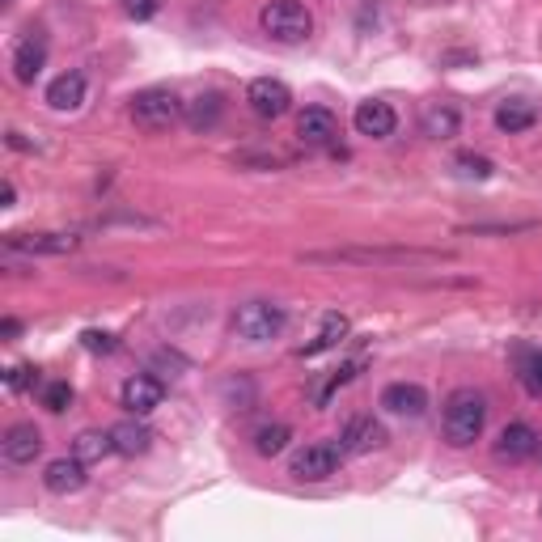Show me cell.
Wrapping results in <instances>:
<instances>
[{
  "mask_svg": "<svg viewBox=\"0 0 542 542\" xmlns=\"http://www.w3.org/2000/svg\"><path fill=\"white\" fill-rule=\"evenodd\" d=\"M310 263H360V267H420L445 263L449 250H415V246H348L331 255H305Z\"/></svg>",
  "mask_w": 542,
  "mask_h": 542,
  "instance_id": "obj_1",
  "label": "cell"
},
{
  "mask_svg": "<svg viewBox=\"0 0 542 542\" xmlns=\"http://www.w3.org/2000/svg\"><path fill=\"white\" fill-rule=\"evenodd\" d=\"M483 424H487V399L475 386H462L445 399V415H441V428H445V441L454 449H466L483 437Z\"/></svg>",
  "mask_w": 542,
  "mask_h": 542,
  "instance_id": "obj_2",
  "label": "cell"
},
{
  "mask_svg": "<svg viewBox=\"0 0 542 542\" xmlns=\"http://www.w3.org/2000/svg\"><path fill=\"white\" fill-rule=\"evenodd\" d=\"M259 26L267 39H276L284 47H297L314 34V13L301 5V0H267L259 13Z\"/></svg>",
  "mask_w": 542,
  "mask_h": 542,
  "instance_id": "obj_3",
  "label": "cell"
},
{
  "mask_svg": "<svg viewBox=\"0 0 542 542\" xmlns=\"http://www.w3.org/2000/svg\"><path fill=\"white\" fill-rule=\"evenodd\" d=\"M183 106L187 102L178 98L174 89L153 85V89H140V94L132 98V119L144 132H166V128H174V123L183 119Z\"/></svg>",
  "mask_w": 542,
  "mask_h": 542,
  "instance_id": "obj_4",
  "label": "cell"
},
{
  "mask_svg": "<svg viewBox=\"0 0 542 542\" xmlns=\"http://www.w3.org/2000/svg\"><path fill=\"white\" fill-rule=\"evenodd\" d=\"M284 322H288V314L276 301H246V305H238V314H233V331L246 343H267L284 331Z\"/></svg>",
  "mask_w": 542,
  "mask_h": 542,
  "instance_id": "obj_5",
  "label": "cell"
},
{
  "mask_svg": "<svg viewBox=\"0 0 542 542\" xmlns=\"http://www.w3.org/2000/svg\"><path fill=\"white\" fill-rule=\"evenodd\" d=\"M339 458H343V449L331 445V441H314V445H305L293 454V462H288V475H293L297 483H322V479H331L339 471Z\"/></svg>",
  "mask_w": 542,
  "mask_h": 542,
  "instance_id": "obj_6",
  "label": "cell"
},
{
  "mask_svg": "<svg viewBox=\"0 0 542 542\" xmlns=\"http://www.w3.org/2000/svg\"><path fill=\"white\" fill-rule=\"evenodd\" d=\"M246 102L259 119H280V115H288V106H293V89L276 77H255L246 85Z\"/></svg>",
  "mask_w": 542,
  "mask_h": 542,
  "instance_id": "obj_7",
  "label": "cell"
},
{
  "mask_svg": "<svg viewBox=\"0 0 542 542\" xmlns=\"http://www.w3.org/2000/svg\"><path fill=\"white\" fill-rule=\"evenodd\" d=\"M161 399H166V382H161V377H153V373H136V377H128V382H123V390H119V403L128 407L132 415L157 411Z\"/></svg>",
  "mask_w": 542,
  "mask_h": 542,
  "instance_id": "obj_8",
  "label": "cell"
},
{
  "mask_svg": "<svg viewBox=\"0 0 542 542\" xmlns=\"http://www.w3.org/2000/svg\"><path fill=\"white\" fill-rule=\"evenodd\" d=\"M382 445H386V428L377 424L373 415H356V420H348L343 432H339V449L343 454H352V458L373 454V449H382Z\"/></svg>",
  "mask_w": 542,
  "mask_h": 542,
  "instance_id": "obj_9",
  "label": "cell"
},
{
  "mask_svg": "<svg viewBox=\"0 0 542 542\" xmlns=\"http://www.w3.org/2000/svg\"><path fill=\"white\" fill-rule=\"evenodd\" d=\"M382 411L403 415V420H420L428 411V390L420 382H390L382 390Z\"/></svg>",
  "mask_w": 542,
  "mask_h": 542,
  "instance_id": "obj_10",
  "label": "cell"
},
{
  "mask_svg": "<svg viewBox=\"0 0 542 542\" xmlns=\"http://www.w3.org/2000/svg\"><path fill=\"white\" fill-rule=\"evenodd\" d=\"M352 123H356V132H360V136L386 140V136H394V128H399V115H394V106H390V102L369 98V102H360V106H356Z\"/></svg>",
  "mask_w": 542,
  "mask_h": 542,
  "instance_id": "obj_11",
  "label": "cell"
},
{
  "mask_svg": "<svg viewBox=\"0 0 542 542\" xmlns=\"http://www.w3.org/2000/svg\"><path fill=\"white\" fill-rule=\"evenodd\" d=\"M0 454H5L9 466H30L43 454V432L34 424H13L5 432V441H0Z\"/></svg>",
  "mask_w": 542,
  "mask_h": 542,
  "instance_id": "obj_12",
  "label": "cell"
},
{
  "mask_svg": "<svg viewBox=\"0 0 542 542\" xmlns=\"http://www.w3.org/2000/svg\"><path fill=\"white\" fill-rule=\"evenodd\" d=\"M43 64H47V39L39 30H30L26 39L13 47V77L22 85H34V77L43 72Z\"/></svg>",
  "mask_w": 542,
  "mask_h": 542,
  "instance_id": "obj_13",
  "label": "cell"
},
{
  "mask_svg": "<svg viewBox=\"0 0 542 542\" xmlns=\"http://www.w3.org/2000/svg\"><path fill=\"white\" fill-rule=\"evenodd\" d=\"M297 136L305 144H314V149H322V144H331L339 136V119L327 111V106H305V111L297 115Z\"/></svg>",
  "mask_w": 542,
  "mask_h": 542,
  "instance_id": "obj_14",
  "label": "cell"
},
{
  "mask_svg": "<svg viewBox=\"0 0 542 542\" xmlns=\"http://www.w3.org/2000/svg\"><path fill=\"white\" fill-rule=\"evenodd\" d=\"M85 466L77 454L72 458H56V462H47V471H43V483H47V492H56V496H72V492H81L85 487Z\"/></svg>",
  "mask_w": 542,
  "mask_h": 542,
  "instance_id": "obj_15",
  "label": "cell"
},
{
  "mask_svg": "<svg viewBox=\"0 0 542 542\" xmlns=\"http://www.w3.org/2000/svg\"><path fill=\"white\" fill-rule=\"evenodd\" d=\"M9 250H26V255H72L77 238L72 233H13Z\"/></svg>",
  "mask_w": 542,
  "mask_h": 542,
  "instance_id": "obj_16",
  "label": "cell"
},
{
  "mask_svg": "<svg viewBox=\"0 0 542 542\" xmlns=\"http://www.w3.org/2000/svg\"><path fill=\"white\" fill-rule=\"evenodd\" d=\"M111 437H115V454L140 458V454H149V445H153V428L144 424V415H132V420L111 428Z\"/></svg>",
  "mask_w": 542,
  "mask_h": 542,
  "instance_id": "obj_17",
  "label": "cell"
},
{
  "mask_svg": "<svg viewBox=\"0 0 542 542\" xmlns=\"http://www.w3.org/2000/svg\"><path fill=\"white\" fill-rule=\"evenodd\" d=\"M538 449V432L530 428V424H509L500 432V441H496V458L500 462H526L530 454Z\"/></svg>",
  "mask_w": 542,
  "mask_h": 542,
  "instance_id": "obj_18",
  "label": "cell"
},
{
  "mask_svg": "<svg viewBox=\"0 0 542 542\" xmlns=\"http://www.w3.org/2000/svg\"><path fill=\"white\" fill-rule=\"evenodd\" d=\"M85 102V72H60L56 81L47 85V106L51 111H77V106Z\"/></svg>",
  "mask_w": 542,
  "mask_h": 542,
  "instance_id": "obj_19",
  "label": "cell"
},
{
  "mask_svg": "<svg viewBox=\"0 0 542 542\" xmlns=\"http://www.w3.org/2000/svg\"><path fill=\"white\" fill-rule=\"evenodd\" d=\"M348 331H352V322H348V314H327L322 318V327H318V335L305 343V348H297V356H318V352H331V348H339L343 339H348Z\"/></svg>",
  "mask_w": 542,
  "mask_h": 542,
  "instance_id": "obj_20",
  "label": "cell"
},
{
  "mask_svg": "<svg viewBox=\"0 0 542 542\" xmlns=\"http://www.w3.org/2000/svg\"><path fill=\"white\" fill-rule=\"evenodd\" d=\"M221 111H225L221 94H195V98L183 106V119H187V128L208 132V128H216V123H221Z\"/></svg>",
  "mask_w": 542,
  "mask_h": 542,
  "instance_id": "obj_21",
  "label": "cell"
},
{
  "mask_svg": "<svg viewBox=\"0 0 542 542\" xmlns=\"http://www.w3.org/2000/svg\"><path fill=\"white\" fill-rule=\"evenodd\" d=\"M534 119H538V111H534V102H526V98H509V102L496 106V128L509 132V136L534 128Z\"/></svg>",
  "mask_w": 542,
  "mask_h": 542,
  "instance_id": "obj_22",
  "label": "cell"
},
{
  "mask_svg": "<svg viewBox=\"0 0 542 542\" xmlns=\"http://www.w3.org/2000/svg\"><path fill=\"white\" fill-rule=\"evenodd\" d=\"M420 128H424V136H432V140H449V136H458V111H454L449 102H432V106H424Z\"/></svg>",
  "mask_w": 542,
  "mask_h": 542,
  "instance_id": "obj_23",
  "label": "cell"
},
{
  "mask_svg": "<svg viewBox=\"0 0 542 542\" xmlns=\"http://www.w3.org/2000/svg\"><path fill=\"white\" fill-rule=\"evenodd\" d=\"M72 454L81 462H102L106 454H115V437L102 428H85V432H77V441H72Z\"/></svg>",
  "mask_w": 542,
  "mask_h": 542,
  "instance_id": "obj_24",
  "label": "cell"
},
{
  "mask_svg": "<svg viewBox=\"0 0 542 542\" xmlns=\"http://www.w3.org/2000/svg\"><path fill=\"white\" fill-rule=\"evenodd\" d=\"M288 441H293V428H288V424H263L255 432V454L259 458H276V454H284V449H288Z\"/></svg>",
  "mask_w": 542,
  "mask_h": 542,
  "instance_id": "obj_25",
  "label": "cell"
},
{
  "mask_svg": "<svg viewBox=\"0 0 542 542\" xmlns=\"http://www.w3.org/2000/svg\"><path fill=\"white\" fill-rule=\"evenodd\" d=\"M43 407H47L51 415L68 411V407H72V386H68V382H47V386H43Z\"/></svg>",
  "mask_w": 542,
  "mask_h": 542,
  "instance_id": "obj_26",
  "label": "cell"
},
{
  "mask_svg": "<svg viewBox=\"0 0 542 542\" xmlns=\"http://www.w3.org/2000/svg\"><path fill=\"white\" fill-rule=\"evenodd\" d=\"M454 166H458L462 178H479V183H483V178H492V170H496L492 161H487V157H475V153H462Z\"/></svg>",
  "mask_w": 542,
  "mask_h": 542,
  "instance_id": "obj_27",
  "label": "cell"
},
{
  "mask_svg": "<svg viewBox=\"0 0 542 542\" xmlns=\"http://www.w3.org/2000/svg\"><path fill=\"white\" fill-rule=\"evenodd\" d=\"M521 382H526L530 394H538V399H542V352L526 356V365H521Z\"/></svg>",
  "mask_w": 542,
  "mask_h": 542,
  "instance_id": "obj_28",
  "label": "cell"
},
{
  "mask_svg": "<svg viewBox=\"0 0 542 542\" xmlns=\"http://www.w3.org/2000/svg\"><path fill=\"white\" fill-rule=\"evenodd\" d=\"M81 343H85L89 352H102V356H111V352L119 348V339H115L111 331H85V335H81Z\"/></svg>",
  "mask_w": 542,
  "mask_h": 542,
  "instance_id": "obj_29",
  "label": "cell"
},
{
  "mask_svg": "<svg viewBox=\"0 0 542 542\" xmlns=\"http://www.w3.org/2000/svg\"><path fill=\"white\" fill-rule=\"evenodd\" d=\"M34 382H39V377H34L30 365H13V369L5 373V386H9V390H26V386H34Z\"/></svg>",
  "mask_w": 542,
  "mask_h": 542,
  "instance_id": "obj_30",
  "label": "cell"
},
{
  "mask_svg": "<svg viewBox=\"0 0 542 542\" xmlns=\"http://www.w3.org/2000/svg\"><path fill=\"white\" fill-rule=\"evenodd\" d=\"M123 9H128L136 22H144V17H153L161 9V0H123Z\"/></svg>",
  "mask_w": 542,
  "mask_h": 542,
  "instance_id": "obj_31",
  "label": "cell"
},
{
  "mask_svg": "<svg viewBox=\"0 0 542 542\" xmlns=\"http://www.w3.org/2000/svg\"><path fill=\"white\" fill-rule=\"evenodd\" d=\"M13 200H17V187L5 183V191H0V208H13Z\"/></svg>",
  "mask_w": 542,
  "mask_h": 542,
  "instance_id": "obj_32",
  "label": "cell"
}]
</instances>
